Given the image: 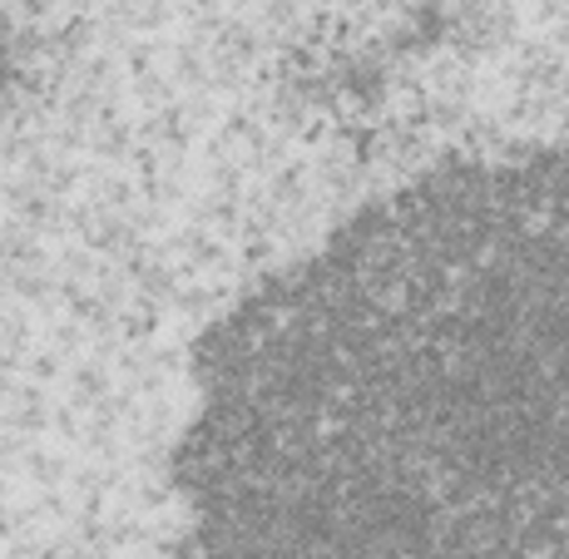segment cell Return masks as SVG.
I'll list each match as a JSON object with an SVG mask.
<instances>
[{
	"mask_svg": "<svg viewBox=\"0 0 569 559\" xmlns=\"http://www.w3.org/2000/svg\"><path fill=\"white\" fill-rule=\"evenodd\" d=\"M199 381L179 559H569V139L377 199Z\"/></svg>",
	"mask_w": 569,
	"mask_h": 559,
	"instance_id": "obj_1",
	"label": "cell"
}]
</instances>
